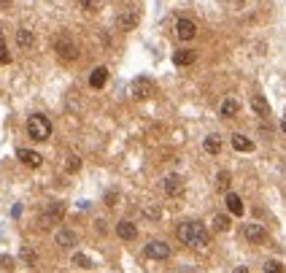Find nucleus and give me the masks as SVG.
Wrapping results in <instances>:
<instances>
[{
	"label": "nucleus",
	"instance_id": "obj_1",
	"mask_svg": "<svg viewBox=\"0 0 286 273\" xmlns=\"http://www.w3.org/2000/svg\"><path fill=\"white\" fill-rule=\"evenodd\" d=\"M176 233H178L181 244H184V246H195V249H205V246H208V241H211L205 224H200V222H181Z\"/></svg>",
	"mask_w": 286,
	"mask_h": 273
},
{
	"label": "nucleus",
	"instance_id": "obj_2",
	"mask_svg": "<svg viewBox=\"0 0 286 273\" xmlns=\"http://www.w3.org/2000/svg\"><path fill=\"white\" fill-rule=\"evenodd\" d=\"M27 135L33 138V141H49L52 138V122L49 116L43 114H33L27 119Z\"/></svg>",
	"mask_w": 286,
	"mask_h": 273
},
{
	"label": "nucleus",
	"instance_id": "obj_3",
	"mask_svg": "<svg viewBox=\"0 0 286 273\" xmlns=\"http://www.w3.org/2000/svg\"><path fill=\"white\" fill-rule=\"evenodd\" d=\"M54 52H57L60 60L73 62V60H78V52H81V49H78V43H76L68 33H62V35L54 38Z\"/></svg>",
	"mask_w": 286,
	"mask_h": 273
},
{
	"label": "nucleus",
	"instance_id": "obj_4",
	"mask_svg": "<svg viewBox=\"0 0 286 273\" xmlns=\"http://www.w3.org/2000/svg\"><path fill=\"white\" fill-rule=\"evenodd\" d=\"M62 216H65V206H62V203H52V206L38 216V228H54V224L62 222Z\"/></svg>",
	"mask_w": 286,
	"mask_h": 273
},
{
	"label": "nucleus",
	"instance_id": "obj_5",
	"mask_svg": "<svg viewBox=\"0 0 286 273\" xmlns=\"http://www.w3.org/2000/svg\"><path fill=\"white\" fill-rule=\"evenodd\" d=\"M152 92H154V84H152V79H146V76H138V79L130 84V95L135 100H146Z\"/></svg>",
	"mask_w": 286,
	"mask_h": 273
},
{
	"label": "nucleus",
	"instance_id": "obj_6",
	"mask_svg": "<svg viewBox=\"0 0 286 273\" xmlns=\"http://www.w3.org/2000/svg\"><path fill=\"white\" fill-rule=\"evenodd\" d=\"M138 22H140V14L138 11H135V9H124L116 17V27L122 30V33H130V30L138 27Z\"/></svg>",
	"mask_w": 286,
	"mask_h": 273
},
{
	"label": "nucleus",
	"instance_id": "obj_7",
	"mask_svg": "<svg viewBox=\"0 0 286 273\" xmlns=\"http://www.w3.org/2000/svg\"><path fill=\"white\" fill-rule=\"evenodd\" d=\"M143 254H146L149 260H168V257H170V246L165 244V241H149L146 249H143Z\"/></svg>",
	"mask_w": 286,
	"mask_h": 273
},
{
	"label": "nucleus",
	"instance_id": "obj_8",
	"mask_svg": "<svg viewBox=\"0 0 286 273\" xmlns=\"http://www.w3.org/2000/svg\"><path fill=\"white\" fill-rule=\"evenodd\" d=\"M162 190H165V195H170V198H178V195H184V178L176 176V173H170L162 181Z\"/></svg>",
	"mask_w": 286,
	"mask_h": 273
},
{
	"label": "nucleus",
	"instance_id": "obj_9",
	"mask_svg": "<svg viewBox=\"0 0 286 273\" xmlns=\"http://www.w3.org/2000/svg\"><path fill=\"white\" fill-rule=\"evenodd\" d=\"M176 35H178V41H192L197 35V25L192 19H178L176 22Z\"/></svg>",
	"mask_w": 286,
	"mask_h": 273
},
{
	"label": "nucleus",
	"instance_id": "obj_10",
	"mask_svg": "<svg viewBox=\"0 0 286 273\" xmlns=\"http://www.w3.org/2000/svg\"><path fill=\"white\" fill-rule=\"evenodd\" d=\"M243 236L249 238L251 244H265V241H267V230L262 228V224L254 222V224H246V228H243Z\"/></svg>",
	"mask_w": 286,
	"mask_h": 273
},
{
	"label": "nucleus",
	"instance_id": "obj_11",
	"mask_svg": "<svg viewBox=\"0 0 286 273\" xmlns=\"http://www.w3.org/2000/svg\"><path fill=\"white\" fill-rule=\"evenodd\" d=\"M54 244L62 246V249H70V246L78 244V236L73 230H57V233H54Z\"/></svg>",
	"mask_w": 286,
	"mask_h": 273
},
{
	"label": "nucleus",
	"instance_id": "obj_12",
	"mask_svg": "<svg viewBox=\"0 0 286 273\" xmlns=\"http://www.w3.org/2000/svg\"><path fill=\"white\" fill-rule=\"evenodd\" d=\"M17 157L25 162L27 168H41V165H43V157H41L38 152H33V149H19Z\"/></svg>",
	"mask_w": 286,
	"mask_h": 273
},
{
	"label": "nucleus",
	"instance_id": "obj_13",
	"mask_svg": "<svg viewBox=\"0 0 286 273\" xmlns=\"http://www.w3.org/2000/svg\"><path fill=\"white\" fill-rule=\"evenodd\" d=\"M106 81H108V68L106 65L94 68L92 76H89V87L92 89H103V87H106Z\"/></svg>",
	"mask_w": 286,
	"mask_h": 273
},
{
	"label": "nucleus",
	"instance_id": "obj_14",
	"mask_svg": "<svg viewBox=\"0 0 286 273\" xmlns=\"http://www.w3.org/2000/svg\"><path fill=\"white\" fill-rule=\"evenodd\" d=\"M197 60V54L192 49H178V52H173V62H176L178 68H186V65H192V62Z\"/></svg>",
	"mask_w": 286,
	"mask_h": 273
},
{
	"label": "nucleus",
	"instance_id": "obj_15",
	"mask_svg": "<svg viewBox=\"0 0 286 273\" xmlns=\"http://www.w3.org/2000/svg\"><path fill=\"white\" fill-rule=\"evenodd\" d=\"M251 108H254V114L262 116V119H267L270 116V103L262 95H251Z\"/></svg>",
	"mask_w": 286,
	"mask_h": 273
},
{
	"label": "nucleus",
	"instance_id": "obj_16",
	"mask_svg": "<svg viewBox=\"0 0 286 273\" xmlns=\"http://www.w3.org/2000/svg\"><path fill=\"white\" fill-rule=\"evenodd\" d=\"M116 233H119V238H122V241H132L135 236H138V228H135L132 222L122 219V222L116 224Z\"/></svg>",
	"mask_w": 286,
	"mask_h": 273
},
{
	"label": "nucleus",
	"instance_id": "obj_17",
	"mask_svg": "<svg viewBox=\"0 0 286 273\" xmlns=\"http://www.w3.org/2000/svg\"><path fill=\"white\" fill-rule=\"evenodd\" d=\"M227 208H229V214L232 216H243V200H241V195H235V192H227Z\"/></svg>",
	"mask_w": 286,
	"mask_h": 273
},
{
	"label": "nucleus",
	"instance_id": "obj_18",
	"mask_svg": "<svg viewBox=\"0 0 286 273\" xmlns=\"http://www.w3.org/2000/svg\"><path fill=\"white\" fill-rule=\"evenodd\" d=\"M237 111H241V103H237L235 98H227L224 103H221V116H224V119H232V116H237Z\"/></svg>",
	"mask_w": 286,
	"mask_h": 273
},
{
	"label": "nucleus",
	"instance_id": "obj_19",
	"mask_svg": "<svg viewBox=\"0 0 286 273\" xmlns=\"http://www.w3.org/2000/svg\"><path fill=\"white\" fill-rule=\"evenodd\" d=\"M232 149L235 152H254V141L237 132V135H232Z\"/></svg>",
	"mask_w": 286,
	"mask_h": 273
},
{
	"label": "nucleus",
	"instance_id": "obj_20",
	"mask_svg": "<svg viewBox=\"0 0 286 273\" xmlns=\"http://www.w3.org/2000/svg\"><path fill=\"white\" fill-rule=\"evenodd\" d=\"M17 43L22 46V49H30V46L35 43V35L30 33V30H25V27H22V30H17Z\"/></svg>",
	"mask_w": 286,
	"mask_h": 273
},
{
	"label": "nucleus",
	"instance_id": "obj_21",
	"mask_svg": "<svg viewBox=\"0 0 286 273\" xmlns=\"http://www.w3.org/2000/svg\"><path fill=\"white\" fill-rule=\"evenodd\" d=\"M203 146H205V152H208V154H219L221 152V138L219 135H208L203 141Z\"/></svg>",
	"mask_w": 286,
	"mask_h": 273
},
{
	"label": "nucleus",
	"instance_id": "obj_22",
	"mask_svg": "<svg viewBox=\"0 0 286 273\" xmlns=\"http://www.w3.org/2000/svg\"><path fill=\"white\" fill-rule=\"evenodd\" d=\"M19 257H22V260H25V262L30 265V268H38V254H35V252H33V249H30V246H22Z\"/></svg>",
	"mask_w": 286,
	"mask_h": 273
},
{
	"label": "nucleus",
	"instance_id": "obj_23",
	"mask_svg": "<svg viewBox=\"0 0 286 273\" xmlns=\"http://www.w3.org/2000/svg\"><path fill=\"white\" fill-rule=\"evenodd\" d=\"M213 230H219V233L229 230V216H224V214H216V216H213Z\"/></svg>",
	"mask_w": 286,
	"mask_h": 273
},
{
	"label": "nucleus",
	"instance_id": "obj_24",
	"mask_svg": "<svg viewBox=\"0 0 286 273\" xmlns=\"http://www.w3.org/2000/svg\"><path fill=\"white\" fill-rule=\"evenodd\" d=\"M229 181H232V176H229V170H221V173L216 176V187L221 192H227L229 190Z\"/></svg>",
	"mask_w": 286,
	"mask_h": 273
},
{
	"label": "nucleus",
	"instance_id": "obj_25",
	"mask_svg": "<svg viewBox=\"0 0 286 273\" xmlns=\"http://www.w3.org/2000/svg\"><path fill=\"white\" fill-rule=\"evenodd\" d=\"M73 265L76 268H84V270H89L92 268V260L86 254H73Z\"/></svg>",
	"mask_w": 286,
	"mask_h": 273
},
{
	"label": "nucleus",
	"instance_id": "obj_26",
	"mask_svg": "<svg viewBox=\"0 0 286 273\" xmlns=\"http://www.w3.org/2000/svg\"><path fill=\"white\" fill-rule=\"evenodd\" d=\"M9 62H11V54H9V49H6L3 35H0V65H9Z\"/></svg>",
	"mask_w": 286,
	"mask_h": 273
},
{
	"label": "nucleus",
	"instance_id": "obj_27",
	"mask_svg": "<svg viewBox=\"0 0 286 273\" xmlns=\"http://www.w3.org/2000/svg\"><path fill=\"white\" fill-rule=\"evenodd\" d=\"M265 273H283V265L278 260H267L265 262Z\"/></svg>",
	"mask_w": 286,
	"mask_h": 273
},
{
	"label": "nucleus",
	"instance_id": "obj_28",
	"mask_svg": "<svg viewBox=\"0 0 286 273\" xmlns=\"http://www.w3.org/2000/svg\"><path fill=\"white\" fill-rule=\"evenodd\" d=\"M65 168H68V173H76V170L81 168V160L73 154V157H68V165H65Z\"/></svg>",
	"mask_w": 286,
	"mask_h": 273
},
{
	"label": "nucleus",
	"instance_id": "obj_29",
	"mask_svg": "<svg viewBox=\"0 0 286 273\" xmlns=\"http://www.w3.org/2000/svg\"><path fill=\"white\" fill-rule=\"evenodd\" d=\"M78 3H81L86 11H98L100 9V0H78Z\"/></svg>",
	"mask_w": 286,
	"mask_h": 273
},
{
	"label": "nucleus",
	"instance_id": "obj_30",
	"mask_svg": "<svg viewBox=\"0 0 286 273\" xmlns=\"http://www.w3.org/2000/svg\"><path fill=\"white\" fill-rule=\"evenodd\" d=\"M143 214H146L149 219H160V208H157V206H146V208H143Z\"/></svg>",
	"mask_w": 286,
	"mask_h": 273
},
{
	"label": "nucleus",
	"instance_id": "obj_31",
	"mask_svg": "<svg viewBox=\"0 0 286 273\" xmlns=\"http://www.w3.org/2000/svg\"><path fill=\"white\" fill-rule=\"evenodd\" d=\"M0 268H6V270H14V257L3 254V257H0Z\"/></svg>",
	"mask_w": 286,
	"mask_h": 273
},
{
	"label": "nucleus",
	"instance_id": "obj_32",
	"mask_svg": "<svg viewBox=\"0 0 286 273\" xmlns=\"http://www.w3.org/2000/svg\"><path fill=\"white\" fill-rule=\"evenodd\" d=\"M116 200H119V192H116V190L106 192V203H108V206H116Z\"/></svg>",
	"mask_w": 286,
	"mask_h": 273
},
{
	"label": "nucleus",
	"instance_id": "obj_33",
	"mask_svg": "<svg viewBox=\"0 0 286 273\" xmlns=\"http://www.w3.org/2000/svg\"><path fill=\"white\" fill-rule=\"evenodd\" d=\"M94 224H98V233H106V222H103V219H98Z\"/></svg>",
	"mask_w": 286,
	"mask_h": 273
},
{
	"label": "nucleus",
	"instance_id": "obj_34",
	"mask_svg": "<svg viewBox=\"0 0 286 273\" xmlns=\"http://www.w3.org/2000/svg\"><path fill=\"white\" fill-rule=\"evenodd\" d=\"M235 273H249V268H235Z\"/></svg>",
	"mask_w": 286,
	"mask_h": 273
},
{
	"label": "nucleus",
	"instance_id": "obj_35",
	"mask_svg": "<svg viewBox=\"0 0 286 273\" xmlns=\"http://www.w3.org/2000/svg\"><path fill=\"white\" fill-rule=\"evenodd\" d=\"M281 130L286 132V116H283V122H281Z\"/></svg>",
	"mask_w": 286,
	"mask_h": 273
}]
</instances>
